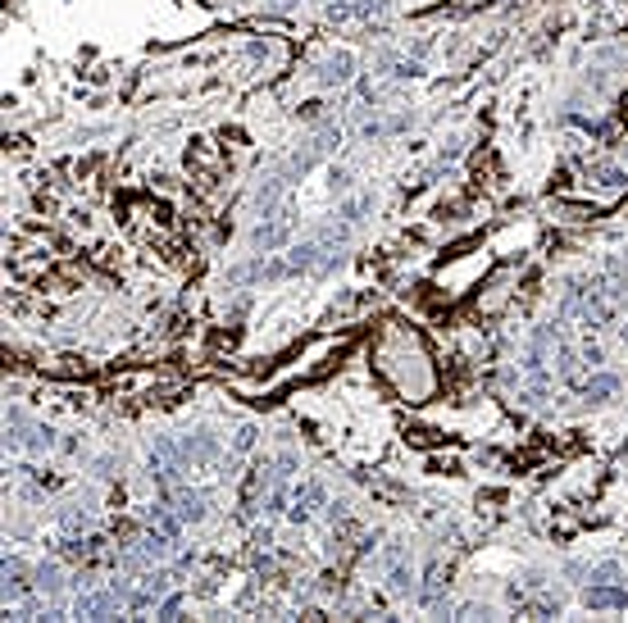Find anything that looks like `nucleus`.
Returning a JSON list of instances; mask_svg holds the SVG:
<instances>
[{"instance_id":"1","label":"nucleus","mask_w":628,"mask_h":623,"mask_svg":"<svg viewBox=\"0 0 628 623\" xmlns=\"http://www.w3.org/2000/svg\"><path fill=\"white\" fill-rule=\"evenodd\" d=\"M588 601H592V605H619L624 596H619V592H597V596H588Z\"/></svg>"}]
</instances>
